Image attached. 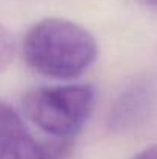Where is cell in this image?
Returning a JSON list of instances; mask_svg holds the SVG:
<instances>
[{
  "instance_id": "obj_1",
  "label": "cell",
  "mask_w": 157,
  "mask_h": 159,
  "mask_svg": "<svg viewBox=\"0 0 157 159\" xmlns=\"http://www.w3.org/2000/svg\"><path fill=\"white\" fill-rule=\"evenodd\" d=\"M23 56L37 73L54 79H72L85 73L97 57L89 31L65 19H43L26 33Z\"/></svg>"
},
{
  "instance_id": "obj_5",
  "label": "cell",
  "mask_w": 157,
  "mask_h": 159,
  "mask_svg": "<svg viewBox=\"0 0 157 159\" xmlns=\"http://www.w3.org/2000/svg\"><path fill=\"white\" fill-rule=\"evenodd\" d=\"M14 56V39L11 33L0 25V73L11 63Z\"/></svg>"
},
{
  "instance_id": "obj_7",
  "label": "cell",
  "mask_w": 157,
  "mask_h": 159,
  "mask_svg": "<svg viewBox=\"0 0 157 159\" xmlns=\"http://www.w3.org/2000/svg\"><path fill=\"white\" fill-rule=\"evenodd\" d=\"M145 5H157V0H140Z\"/></svg>"
},
{
  "instance_id": "obj_4",
  "label": "cell",
  "mask_w": 157,
  "mask_h": 159,
  "mask_svg": "<svg viewBox=\"0 0 157 159\" xmlns=\"http://www.w3.org/2000/svg\"><path fill=\"white\" fill-rule=\"evenodd\" d=\"M0 159H50L22 117L0 101Z\"/></svg>"
},
{
  "instance_id": "obj_2",
  "label": "cell",
  "mask_w": 157,
  "mask_h": 159,
  "mask_svg": "<svg viewBox=\"0 0 157 159\" xmlns=\"http://www.w3.org/2000/svg\"><path fill=\"white\" fill-rule=\"evenodd\" d=\"M96 104L89 84L40 87L26 91L22 108L26 117L52 138L72 139L85 125Z\"/></svg>"
},
{
  "instance_id": "obj_3",
  "label": "cell",
  "mask_w": 157,
  "mask_h": 159,
  "mask_svg": "<svg viewBox=\"0 0 157 159\" xmlns=\"http://www.w3.org/2000/svg\"><path fill=\"white\" fill-rule=\"evenodd\" d=\"M156 101L154 85L148 80H137L126 87L116 99L109 113L112 131H128L140 125L151 113Z\"/></svg>"
},
{
  "instance_id": "obj_6",
  "label": "cell",
  "mask_w": 157,
  "mask_h": 159,
  "mask_svg": "<svg viewBox=\"0 0 157 159\" xmlns=\"http://www.w3.org/2000/svg\"><path fill=\"white\" fill-rule=\"evenodd\" d=\"M133 159H157V145H151V147L142 150Z\"/></svg>"
}]
</instances>
